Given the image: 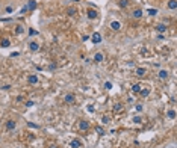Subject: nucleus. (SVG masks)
Returning a JSON list of instances; mask_svg holds the SVG:
<instances>
[{
	"mask_svg": "<svg viewBox=\"0 0 177 148\" xmlns=\"http://www.w3.org/2000/svg\"><path fill=\"white\" fill-rule=\"evenodd\" d=\"M29 50L30 51H38L39 50V44L36 41H30L29 42Z\"/></svg>",
	"mask_w": 177,
	"mask_h": 148,
	"instance_id": "obj_17",
	"label": "nucleus"
},
{
	"mask_svg": "<svg viewBox=\"0 0 177 148\" xmlns=\"http://www.w3.org/2000/svg\"><path fill=\"white\" fill-rule=\"evenodd\" d=\"M91 41H93V44H100L103 41V38H102V35L98 32H94L93 36H91Z\"/></svg>",
	"mask_w": 177,
	"mask_h": 148,
	"instance_id": "obj_11",
	"label": "nucleus"
},
{
	"mask_svg": "<svg viewBox=\"0 0 177 148\" xmlns=\"http://www.w3.org/2000/svg\"><path fill=\"white\" fill-rule=\"evenodd\" d=\"M29 35L34 36V35H38V30H34V29H29Z\"/></svg>",
	"mask_w": 177,
	"mask_h": 148,
	"instance_id": "obj_30",
	"label": "nucleus"
},
{
	"mask_svg": "<svg viewBox=\"0 0 177 148\" xmlns=\"http://www.w3.org/2000/svg\"><path fill=\"white\" fill-rule=\"evenodd\" d=\"M26 6H27L29 11H35L36 6H38V3L35 2V0H27V5H26Z\"/></svg>",
	"mask_w": 177,
	"mask_h": 148,
	"instance_id": "obj_16",
	"label": "nucleus"
},
{
	"mask_svg": "<svg viewBox=\"0 0 177 148\" xmlns=\"http://www.w3.org/2000/svg\"><path fill=\"white\" fill-rule=\"evenodd\" d=\"M64 101L67 103V104H74L76 103V95H74L73 92L65 94V95H64Z\"/></svg>",
	"mask_w": 177,
	"mask_h": 148,
	"instance_id": "obj_4",
	"label": "nucleus"
},
{
	"mask_svg": "<svg viewBox=\"0 0 177 148\" xmlns=\"http://www.w3.org/2000/svg\"><path fill=\"white\" fill-rule=\"evenodd\" d=\"M167 116H168L169 119H176V109H169V110H167Z\"/></svg>",
	"mask_w": 177,
	"mask_h": 148,
	"instance_id": "obj_23",
	"label": "nucleus"
},
{
	"mask_svg": "<svg viewBox=\"0 0 177 148\" xmlns=\"http://www.w3.org/2000/svg\"><path fill=\"white\" fill-rule=\"evenodd\" d=\"M26 11H29V9H27V6H23V8H21V11H20V14H24Z\"/></svg>",
	"mask_w": 177,
	"mask_h": 148,
	"instance_id": "obj_34",
	"label": "nucleus"
},
{
	"mask_svg": "<svg viewBox=\"0 0 177 148\" xmlns=\"http://www.w3.org/2000/svg\"><path fill=\"white\" fill-rule=\"evenodd\" d=\"M142 110V104H136V112H141Z\"/></svg>",
	"mask_w": 177,
	"mask_h": 148,
	"instance_id": "obj_35",
	"label": "nucleus"
},
{
	"mask_svg": "<svg viewBox=\"0 0 177 148\" xmlns=\"http://www.w3.org/2000/svg\"><path fill=\"white\" fill-rule=\"evenodd\" d=\"M38 76H36V74H29V76H27V83L29 85H36L38 83Z\"/></svg>",
	"mask_w": 177,
	"mask_h": 148,
	"instance_id": "obj_13",
	"label": "nucleus"
},
{
	"mask_svg": "<svg viewBox=\"0 0 177 148\" xmlns=\"http://www.w3.org/2000/svg\"><path fill=\"white\" fill-rule=\"evenodd\" d=\"M167 8L169 11H176L177 9V0H167Z\"/></svg>",
	"mask_w": 177,
	"mask_h": 148,
	"instance_id": "obj_14",
	"label": "nucleus"
},
{
	"mask_svg": "<svg viewBox=\"0 0 177 148\" xmlns=\"http://www.w3.org/2000/svg\"><path fill=\"white\" fill-rule=\"evenodd\" d=\"M142 15H144V11L141 8H135V9L130 11V17H132L133 20H141Z\"/></svg>",
	"mask_w": 177,
	"mask_h": 148,
	"instance_id": "obj_1",
	"label": "nucleus"
},
{
	"mask_svg": "<svg viewBox=\"0 0 177 148\" xmlns=\"http://www.w3.org/2000/svg\"><path fill=\"white\" fill-rule=\"evenodd\" d=\"M139 95L142 97V98H145V97H148L150 95V88H141V91H139Z\"/></svg>",
	"mask_w": 177,
	"mask_h": 148,
	"instance_id": "obj_20",
	"label": "nucleus"
},
{
	"mask_svg": "<svg viewBox=\"0 0 177 148\" xmlns=\"http://www.w3.org/2000/svg\"><path fill=\"white\" fill-rule=\"evenodd\" d=\"M88 39H89L88 35H83V36H82V41H88Z\"/></svg>",
	"mask_w": 177,
	"mask_h": 148,
	"instance_id": "obj_37",
	"label": "nucleus"
},
{
	"mask_svg": "<svg viewBox=\"0 0 177 148\" xmlns=\"http://www.w3.org/2000/svg\"><path fill=\"white\" fill-rule=\"evenodd\" d=\"M102 123H103V124H109V123H110V118L104 115V116L102 118Z\"/></svg>",
	"mask_w": 177,
	"mask_h": 148,
	"instance_id": "obj_26",
	"label": "nucleus"
},
{
	"mask_svg": "<svg viewBox=\"0 0 177 148\" xmlns=\"http://www.w3.org/2000/svg\"><path fill=\"white\" fill-rule=\"evenodd\" d=\"M121 110H123V104L121 103H118V104L114 106V112H121Z\"/></svg>",
	"mask_w": 177,
	"mask_h": 148,
	"instance_id": "obj_25",
	"label": "nucleus"
},
{
	"mask_svg": "<svg viewBox=\"0 0 177 148\" xmlns=\"http://www.w3.org/2000/svg\"><path fill=\"white\" fill-rule=\"evenodd\" d=\"M136 76L138 77H144V76H145V74H147V70L145 68H142V66H139V68H136Z\"/></svg>",
	"mask_w": 177,
	"mask_h": 148,
	"instance_id": "obj_18",
	"label": "nucleus"
},
{
	"mask_svg": "<svg viewBox=\"0 0 177 148\" xmlns=\"http://www.w3.org/2000/svg\"><path fill=\"white\" fill-rule=\"evenodd\" d=\"M147 12H148L150 15H156L157 14V9H147Z\"/></svg>",
	"mask_w": 177,
	"mask_h": 148,
	"instance_id": "obj_29",
	"label": "nucleus"
},
{
	"mask_svg": "<svg viewBox=\"0 0 177 148\" xmlns=\"http://www.w3.org/2000/svg\"><path fill=\"white\" fill-rule=\"evenodd\" d=\"M15 127H17V121H15V119H8V121L5 123V129L8 130V132L15 130Z\"/></svg>",
	"mask_w": 177,
	"mask_h": 148,
	"instance_id": "obj_5",
	"label": "nucleus"
},
{
	"mask_svg": "<svg viewBox=\"0 0 177 148\" xmlns=\"http://www.w3.org/2000/svg\"><path fill=\"white\" fill-rule=\"evenodd\" d=\"M0 47H2V49H8V47H11V39L8 36H2L0 38Z\"/></svg>",
	"mask_w": 177,
	"mask_h": 148,
	"instance_id": "obj_7",
	"label": "nucleus"
},
{
	"mask_svg": "<svg viewBox=\"0 0 177 148\" xmlns=\"http://www.w3.org/2000/svg\"><path fill=\"white\" fill-rule=\"evenodd\" d=\"M168 76H169L168 70H161L159 73H157V77H159L161 80H167V79H168Z\"/></svg>",
	"mask_w": 177,
	"mask_h": 148,
	"instance_id": "obj_15",
	"label": "nucleus"
},
{
	"mask_svg": "<svg viewBox=\"0 0 177 148\" xmlns=\"http://www.w3.org/2000/svg\"><path fill=\"white\" fill-rule=\"evenodd\" d=\"M74 2H79V0H74Z\"/></svg>",
	"mask_w": 177,
	"mask_h": 148,
	"instance_id": "obj_40",
	"label": "nucleus"
},
{
	"mask_svg": "<svg viewBox=\"0 0 177 148\" xmlns=\"http://www.w3.org/2000/svg\"><path fill=\"white\" fill-rule=\"evenodd\" d=\"M14 32H15V35H23V33H24V26L17 24L15 29H14Z\"/></svg>",
	"mask_w": 177,
	"mask_h": 148,
	"instance_id": "obj_19",
	"label": "nucleus"
},
{
	"mask_svg": "<svg viewBox=\"0 0 177 148\" xmlns=\"http://www.w3.org/2000/svg\"><path fill=\"white\" fill-rule=\"evenodd\" d=\"M130 3H132V0H117L118 8H121V9H126V8H129Z\"/></svg>",
	"mask_w": 177,
	"mask_h": 148,
	"instance_id": "obj_10",
	"label": "nucleus"
},
{
	"mask_svg": "<svg viewBox=\"0 0 177 148\" xmlns=\"http://www.w3.org/2000/svg\"><path fill=\"white\" fill-rule=\"evenodd\" d=\"M104 88H106V89H110V88H112V83H110V82H106V83H104Z\"/></svg>",
	"mask_w": 177,
	"mask_h": 148,
	"instance_id": "obj_32",
	"label": "nucleus"
},
{
	"mask_svg": "<svg viewBox=\"0 0 177 148\" xmlns=\"http://www.w3.org/2000/svg\"><path fill=\"white\" fill-rule=\"evenodd\" d=\"M89 127H91V125H89L88 121H85V119L79 121V130H80V132H88Z\"/></svg>",
	"mask_w": 177,
	"mask_h": 148,
	"instance_id": "obj_6",
	"label": "nucleus"
},
{
	"mask_svg": "<svg viewBox=\"0 0 177 148\" xmlns=\"http://www.w3.org/2000/svg\"><path fill=\"white\" fill-rule=\"evenodd\" d=\"M156 38H157V39H163V35H162V33H157Z\"/></svg>",
	"mask_w": 177,
	"mask_h": 148,
	"instance_id": "obj_39",
	"label": "nucleus"
},
{
	"mask_svg": "<svg viewBox=\"0 0 177 148\" xmlns=\"http://www.w3.org/2000/svg\"><path fill=\"white\" fill-rule=\"evenodd\" d=\"M18 55H20L18 51H14V53H11V56H12V58H15V56H18Z\"/></svg>",
	"mask_w": 177,
	"mask_h": 148,
	"instance_id": "obj_38",
	"label": "nucleus"
},
{
	"mask_svg": "<svg viewBox=\"0 0 177 148\" xmlns=\"http://www.w3.org/2000/svg\"><path fill=\"white\" fill-rule=\"evenodd\" d=\"M5 12H6V14H12V12H14V8H12V6H6Z\"/></svg>",
	"mask_w": 177,
	"mask_h": 148,
	"instance_id": "obj_27",
	"label": "nucleus"
},
{
	"mask_svg": "<svg viewBox=\"0 0 177 148\" xmlns=\"http://www.w3.org/2000/svg\"><path fill=\"white\" fill-rule=\"evenodd\" d=\"M93 60H94L95 64H102L103 60H104V55H103L102 51H95V53H94V58H93Z\"/></svg>",
	"mask_w": 177,
	"mask_h": 148,
	"instance_id": "obj_8",
	"label": "nucleus"
},
{
	"mask_svg": "<svg viewBox=\"0 0 177 148\" xmlns=\"http://www.w3.org/2000/svg\"><path fill=\"white\" fill-rule=\"evenodd\" d=\"M77 14V9L74 8V6H70V8L67 9V15H70V17H74Z\"/></svg>",
	"mask_w": 177,
	"mask_h": 148,
	"instance_id": "obj_21",
	"label": "nucleus"
},
{
	"mask_svg": "<svg viewBox=\"0 0 177 148\" xmlns=\"http://www.w3.org/2000/svg\"><path fill=\"white\" fill-rule=\"evenodd\" d=\"M34 106V101H32V100H27V101H26V107H32Z\"/></svg>",
	"mask_w": 177,
	"mask_h": 148,
	"instance_id": "obj_31",
	"label": "nucleus"
},
{
	"mask_svg": "<svg viewBox=\"0 0 177 148\" xmlns=\"http://www.w3.org/2000/svg\"><path fill=\"white\" fill-rule=\"evenodd\" d=\"M109 27L112 29L114 32H120V30H121V23L118 21V20H114V21H110Z\"/></svg>",
	"mask_w": 177,
	"mask_h": 148,
	"instance_id": "obj_9",
	"label": "nucleus"
},
{
	"mask_svg": "<svg viewBox=\"0 0 177 148\" xmlns=\"http://www.w3.org/2000/svg\"><path fill=\"white\" fill-rule=\"evenodd\" d=\"M17 101H24V97L23 95H18L17 97Z\"/></svg>",
	"mask_w": 177,
	"mask_h": 148,
	"instance_id": "obj_36",
	"label": "nucleus"
},
{
	"mask_svg": "<svg viewBox=\"0 0 177 148\" xmlns=\"http://www.w3.org/2000/svg\"><path fill=\"white\" fill-rule=\"evenodd\" d=\"M154 30H156L157 33H162V35H163V33L168 32V26H167L165 23H157V24L154 26Z\"/></svg>",
	"mask_w": 177,
	"mask_h": 148,
	"instance_id": "obj_3",
	"label": "nucleus"
},
{
	"mask_svg": "<svg viewBox=\"0 0 177 148\" xmlns=\"http://www.w3.org/2000/svg\"><path fill=\"white\" fill-rule=\"evenodd\" d=\"M70 147L71 148H82L83 147V142H82V140L80 139H73V140H71V142H70Z\"/></svg>",
	"mask_w": 177,
	"mask_h": 148,
	"instance_id": "obj_12",
	"label": "nucleus"
},
{
	"mask_svg": "<svg viewBox=\"0 0 177 148\" xmlns=\"http://www.w3.org/2000/svg\"><path fill=\"white\" fill-rule=\"evenodd\" d=\"M94 129H95V132H97L98 134H100V136H103V134H106V133H104V130L102 129V127H100V125H95V127H94Z\"/></svg>",
	"mask_w": 177,
	"mask_h": 148,
	"instance_id": "obj_24",
	"label": "nucleus"
},
{
	"mask_svg": "<svg viewBox=\"0 0 177 148\" xmlns=\"http://www.w3.org/2000/svg\"><path fill=\"white\" fill-rule=\"evenodd\" d=\"M133 123H135V124H141V123H142V118H141V116H135V118H133Z\"/></svg>",
	"mask_w": 177,
	"mask_h": 148,
	"instance_id": "obj_28",
	"label": "nucleus"
},
{
	"mask_svg": "<svg viewBox=\"0 0 177 148\" xmlns=\"http://www.w3.org/2000/svg\"><path fill=\"white\" fill-rule=\"evenodd\" d=\"M86 109H88V112H94V106H93V104H88Z\"/></svg>",
	"mask_w": 177,
	"mask_h": 148,
	"instance_id": "obj_33",
	"label": "nucleus"
},
{
	"mask_svg": "<svg viewBox=\"0 0 177 148\" xmlns=\"http://www.w3.org/2000/svg\"><path fill=\"white\" fill-rule=\"evenodd\" d=\"M86 17H88V20H95V18H98V11L91 6V8H88V11H86Z\"/></svg>",
	"mask_w": 177,
	"mask_h": 148,
	"instance_id": "obj_2",
	"label": "nucleus"
},
{
	"mask_svg": "<svg viewBox=\"0 0 177 148\" xmlns=\"http://www.w3.org/2000/svg\"><path fill=\"white\" fill-rule=\"evenodd\" d=\"M141 88H142V85H141V83H135V85L132 86V92H133V94H139Z\"/></svg>",
	"mask_w": 177,
	"mask_h": 148,
	"instance_id": "obj_22",
	"label": "nucleus"
}]
</instances>
